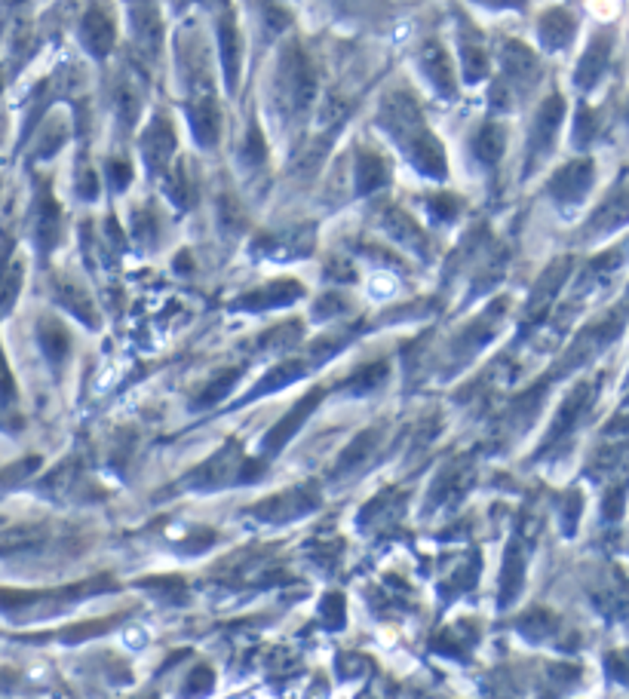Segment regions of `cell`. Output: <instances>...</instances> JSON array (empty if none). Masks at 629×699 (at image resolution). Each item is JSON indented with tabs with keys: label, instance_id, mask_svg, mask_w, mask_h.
<instances>
[{
	"label": "cell",
	"instance_id": "6",
	"mask_svg": "<svg viewBox=\"0 0 629 699\" xmlns=\"http://www.w3.org/2000/svg\"><path fill=\"white\" fill-rule=\"evenodd\" d=\"M500 62H504V83L516 86V90H531L534 83H538L540 77V62L538 55L531 53V49L525 47V43L519 40H510L504 43V53H500Z\"/></svg>",
	"mask_w": 629,
	"mask_h": 699
},
{
	"label": "cell",
	"instance_id": "25",
	"mask_svg": "<svg viewBox=\"0 0 629 699\" xmlns=\"http://www.w3.org/2000/svg\"><path fill=\"white\" fill-rule=\"evenodd\" d=\"M38 331H40V347H44L47 359L59 369V365L65 362L68 350H71V337H68L65 326H62L59 320H44Z\"/></svg>",
	"mask_w": 629,
	"mask_h": 699
},
{
	"label": "cell",
	"instance_id": "41",
	"mask_svg": "<svg viewBox=\"0 0 629 699\" xmlns=\"http://www.w3.org/2000/svg\"><path fill=\"white\" fill-rule=\"evenodd\" d=\"M145 586L151 592L169 598V601H184V595H188V589H184V583L178 576H154V580H145Z\"/></svg>",
	"mask_w": 629,
	"mask_h": 699
},
{
	"label": "cell",
	"instance_id": "47",
	"mask_svg": "<svg viewBox=\"0 0 629 699\" xmlns=\"http://www.w3.org/2000/svg\"><path fill=\"white\" fill-rule=\"evenodd\" d=\"M108 175H111V187L114 191H126L132 182V169L123 160H111L108 163Z\"/></svg>",
	"mask_w": 629,
	"mask_h": 699
},
{
	"label": "cell",
	"instance_id": "5",
	"mask_svg": "<svg viewBox=\"0 0 629 699\" xmlns=\"http://www.w3.org/2000/svg\"><path fill=\"white\" fill-rule=\"evenodd\" d=\"M319 507V491L317 485H298L292 491H283L270 500L259 503V516L270 518V522H285V518H298L310 509Z\"/></svg>",
	"mask_w": 629,
	"mask_h": 699
},
{
	"label": "cell",
	"instance_id": "18",
	"mask_svg": "<svg viewBox=\"0 0 629 699\" xmlns=\"http://www.w3.org/2000/svg\"><path fill=\"white\" fill-rule=\"evenodd\" d=\"M81 38H83V47L96 59H105L114 47V21L102 10H89L81 21Z\"/></svg>",
	"mask_w": 629,
	"mask_h": 699
},
{
	"label": "cell",
	"instance_id": "10",
	"mask_svg": "<svg viewBox=\"0 0 629 699\" xmlns=\"http://www.w3.org/2000/svg\"><path fill=\"white\" fill-rule=\"evenodd\" d=\"M421 68H424L427 81L433 83V90L439 92L442 98H455L457 77L452 71V62H448V53L439 47V43H427V47L421 49Z\"/></svg>",
	"mask_w": 629,
	"mask_h": 699
},
{
	"label": "cell",
	"instance_id": "55",
	"mask_svg": "<svg viewBox=\"0 0 629 699\" xmlns=\"http://www.w3.org/2000/svg\"><path fill=\"white\" fill-rule=\"evenodd\" d=\"M482 4H489V6H525V0H482Z\"/></svg>",
	"mask_w": 629,
	"mask_h": 699
},
{
	"label": "cell",
	"instance_id": "49",
	"mask_svg": "<svg viewBox=\"0 0 629 699\" xmlns=\"http://www.w3.org/2000/svg\"><path fill=\"white\" fill-rule=\"evenodd\" d=\"M457 209H461V203H457L455 197H436V200H430V212L436 215L439 221H448V218H455L457 215Z\"/></svg>",
	"mask_w": 629,
	"mask_h": 699
},
{
	"label": "cell",
	"instance_id": "13",
	"mask_svg": "<svg viewBox=\"0 0 629 699\" xmlns=\"http://www.w3.org/2000/svg\"><path fill=\"white\" fill-rule=\"evenodd\" d=\"M405 154H409V160L414 163V169L424 172L427 178H446V169H448L446 150H442L436 135H430V132L418 135V139L405 148Z\"/></svg>",
	"mask_w": 629,
	"mask_h": 699
},
{
	"label": "cell",
	"instance_id": "36",
	"mask_svg": "<svg viewBox=\"0 0 629 699\" xmlns=\"http://www.w3.org/2000/svg\"><path fill=\"white\" fill-rule=\"evenodd\" d=\"M38 240H40V249H44V251L53 249L55 240H59V206H55L49 197H44V212H40Z\"/></svg>",
	"mask_w": 629,
	"mask_h": 699
},
{
	"label": "cell",
	"instance_id": "26",
	"mask_svg": "<svg viewBox=\"0 0 629 699\" xmlns=\"http://www.w3.org/2000/svg\"><path fill=\"white\" fill-rule=\"evenodd\" d=\"M504 144H506V132H504V126H497V124H482L479 132L473 135V150L485 166H495L500 160Z\"/></svg>",
	"mask_w": 629,
	"mask_h": 699
},
{
	"label": "cell",
	"instance_id": "3",
	"mask_svg": "<svg viewBox=\"0 0 629 699\" xmlns=\"http://www.w3.org/2000/svg\"><path fill=\"white\" fill-rule=\"evenodd\" d=\"M592 182H596V163L574 160L556 172L553 182H549V193H553L562 206H577L586 193H590Z\"/></svg>",
	"mask_w": 629,
	"mask_h": 699
},
{
	"label": "cell",
	"instance_id": "33",
	"mask_svg": "<svg viewBox=\"0 0 629 699\" xmlns=\"http://www.w3.org/2000/svg\"><path fill=\"white\" fill-rule=\"evenodd\" d=\"M461 62H463V77L470 83L482 81L485 71H489V55H485V47H479V43H470V40L461 43Z\"/></svg>",
	"mask_w": 629,
	"mask_h": 699
},
{
	"label": "cell",
	"instance_id": "24",
	"mask_svg": "<svg viewBox=\"0 0 629 699\" xmlns=\"http://www.w3.org/2000/svg\"><path fill=\"white\" fill-rule=\"evenodd\" d=\"M384 184H387V163L371 150H362L360 160H356V191L375 193Z\"/></svg>",
	"mask_w": 629,
	"mask_h": 699
},
{
	"label": "cell",
	"instance_id": "23",
	"mask_svg": "<svg viewBox=\"0 0 629 699\" xmlns=\"http://www.w3.org/2000/svg\"><path fill=\"white\" fill-rule=\"evenodd\" d=\"M568 270H571V258H562L559 264H553V268L540 277V283L531 294V310H528L531 320H534V313H543V310H547V304L553 301V294L559 292V286L565 283V277H568Z\"/></svg>",
	"mask_w": 629,
	"mask_h": 699
},
{
	"label": "cell",
	"instance_id": "7",
	"mask_svg": "<svg viewBox=\"0 0 629 699\" xmlns=\"http://www.w3.org/2000/svg\"><path fill=\"white\" fill-rule=\"evenodd\" d=\"M323 396H326V390H313V393H307L304 399L298 402V405L292 408V412L285 414L283 421L276 423V427L268 432V439H264V445H261V448H264V454H276V451H280L283 445L289 442V439L295 436V432L304 427V423H307V417L313 414V408H317L319 402H323Z\"/></svg>",
	"mask_w": 629,
	"mask_h": 699
},
{
	"label": "cell",
	"instance_id": "39",
	"mask_svg": "<svg viewBox=\"0 0 629 699\" xmlns=\"http://www.w3.org/2000/svg\"><path fill=\"white\" fill-rule=\"evenodd\" d=\"M599 132V124H596V114L590 111L586 105H581V111H577V120H574V132H571V139H574L577 148H586L592 139H596Z\"/></svg>",
	"mask_w": 629,
	"mask_h": 699
},
{
	"label": "cell",
	"instance_id": "38",
	"mask_svg": "<svg viewBox=\"0 0 629 699\" xmlns=\"http://www.w3.org/2000/svg\"><path fill=\"white\" fill-rule=\"evenodd\" d=\"M344 608H347V601L341 592H328L323 598V604H319V619H323L326 629H341V626H344V619H347Z\"/></svg>",
	"mask_w": 629,
	"mask_h": 699
},
{
	"label": "cell",
	"instance_id": "4",
	"mask_svg": "<svg viewBox=\"0 0 629 699\" xmlns=\"http://www.w3.org/2000/svg\"><path fill=\"white\" fill-rule=\"evenodd\" d=\"M565 117V98L562 96H549L547 102L540 105L538 117H534V129H531V141H528V169L553 148V139L559 132V124Z\"/></svg>",
	"mask_w": 629,
	"mask_h": 699
},
{
	"label": "cell",
	"instance_id": "50",
	"mask_svg": "<svg viewBox=\"0 0 629 699\" xmlns=\"http://www.w3.org/2000/svg\"><path fill=\"white\" fill-rule=\"evenodd\" d=\"M216 684V675H212V669H206V666H200L194 675L188 678V690L191 694H206V690Z\"/></svg>",
	"mask_w": 629,
	"mask_h": 699
},
{
	"label": "cell",
	"instance_id": "2",
	"mask_svg": "<svg viewBox=\"0 0 629 699\" xmlns=\"http://www.w3.org/2000/svg\"><path fill=\"white\" fill-rule=\"evenodd\" d=\"M240 466H242V454L237 451V445L227 442L216 457L206 460L197 473H191L184 479V485H194L197 491H212V488H225L227 482L240 479Z\"/></svg>",
	"mask_w": 629,
	"mask_h": 699
},
{
	"label": "cell",
	"instance_id": "8",
	"mask_svg": "<svg viewBox=\"0 0 629 699\" xmlns=\"http://www.w3.org/2000/svg\"><path fill=\"white\" fill-rule=\"evenodd\" d=\"M130 19H132V34H135V47L154 59L157 49H160V13L151 0H130Z\"/></svg>",
	"mask_w": 629,
	"mask_h": 699
},
{
	"label": "cell",
	"instance_id": "46",
	"mask_svg": "<svg viewBox=\"0 0 629 699\" xmlns=\"http://www.w3.org/2000/svg\"><path fill=\"white\" fill-rule=\"evenodd\" d=\"M476 574H479V561L473 558L467 567H463V571H457V574H455V580H452V583H446V586H448V589H446V595L467 592V589L476 583Z\"/></svg>",
	"mask_w": 629,
	"mask_h": 699
},
{
	"label": "cell",
	"instance_id": "9",
	"mask_svg": "<svg viewBox=\"0 0 629 699\" xmlns=\"http://www.w3.org/2000/svg\"><path fill=\"white\" fill-rule=\"evenodd\" d=\"M173 150H175L173 126H169L163 117H154L151 126H148L145 135H141V157H145L148 169L163 172L169 166V157H173Z\"/></svg>",
	"mask_w": 629,
	"mask_h": 699
},
{
	"label": "cell",
	"instance_id": "32",
	"mask_svg": "<svg viewBox=\"0 0 629 699\" xmlns=\"http://www.w3.org/2000/svg\"><path fill=\"white\" fill-rule=\"evenodd\" d=\"M169 193H173V200L182 209L194 206L197 184L191 182V166L188 163H182V166H175V169H173V175H169Z\"/></svg>",
	"mask_w": 629,
	"mask_h": 699
},
{
	"label": "cell",
	"instance_id": "40",
	"mask_svg": "<svg viewBox=\"0 0 629 699\" xmlns=\"http://www.w3.org/2000/svg\"><path fill=\"white\" fill-rule=\"evenodd\" d=\"M240 157H242V163H249V166H259V163H264V157H268V144H264V135H261V129H259V126L249 129L246 144H242Z\"/></svg>",
	"mask_w": 629,
	"mask_h": 699
},
{
	"label": "cell",
	"instance_id": "17",
	"mask_svg": "<svg viewBox=\"0 0 629 699\" xmlns=\"http://www.w3.org/2000/svg\"><path fill=\"white\" fill-rule=\"evenodd\" d=\"M218 49H221V68H225V77H227V90L234 92L237 90V81H240L242 40H240V31H237V25H234L231 16L218 25Z\"/></svg>",
	"mask_w": 629,
	"mask_h": 699
},
{
	"label": "cell",
	"instance_id": "48",
	"mask_svg": "<svg viewBox=\"0 0 629 699\" xmlns=\"http://www.w3.org/2000/svg\"><path fill=\"white\" fill-rule=\"evenodd\" d=\"M338 310H347V301L341 298L338 292H328L326 298H319V304H317V320H328V316H335Z\"/></svg>",
	"mask_w": 629,
	"mask_h": 699
},
{
	"label": "cell",
	"instance_id": "1",
	"mask_svg": "<svg viewBox=\"0 0 629 699\" xmlns=\"http://www.w3.org/2000/svg\"><path fill=\"white\" fill-rule=\"evenodd\" d=\"M276 83H280L283 105L289 107L292 114H302L313 105V96H317V74H313V64L298 43L283 49Z\"/></svg>",
	"mask_w": 629,
	"mask_h": 699
},
{
	"label": "cell",
	"instance_id": "30",
	"mask_svg": "<svg viewBox=\"0 0 629 699\" xmlns=\"http://www.w3.org/2000/svg\"><path fill=\"white\" fill-rule=\"evenodd\" d=\"M114 105H117L120 124L130 129V126L135 124V117H139V111H141V96H139V90H135L130 81H123V83L117 86V92H114Z\"/></svg>",
	"mask_w": 629,
	"mask_h": 699
},
{
	"label": "cell",
	"instance_id": "42",
	"mask_svg": "<svg viewBox=\"0 0 629 699\" xmlns=\"http://www.w3.org/2000/svg\"><path fill=\"white\" fill-rule=\"evenodd\" d=\"M581 509H583L581 491H568V494H565V503H562V528H565V534H568V537L577 531V518H581Z\"/></svg>",
	"mask_w": 629,
	"mask_h": 699
},
{
	"label": "cell",
	"instance_id": "54",
	"mask_svg": "<svg viewBox=\"0 0 629 699\" xmlns=\"http://www.w3.org/2000/svg\"><path fill=\"white\" fill-rule=\"evenodd\" d=\"M353 672H362V660L356 657V662H350V657H341V675H353Z\"/></svg>",
	"mask_w": 629,
	"mask_h": 699
},
{
	"label": "cell",
	"instance_id": "19",
	"mask_svg": "<svg viewBox=\"0 0 629 699\" xmlns=\"http://www.w3.org/2000/svg\"><path fill=\"white\" fill-rule=\"evenodd\" d=\"M313 249V227H298L283 236H264L259 251L274 258H302Z\"/></svg>",
	"mask_w": 629,
	"mask_h": 699
},
{
	"label": "cell",
	"instance_id": "22",
	"mask_svg": "<svg viewBox=\"0 0 629 699\" xmlns=\"http://www.w3.org/2000/svg\"><path fill=\"white\" fill-rule=\"evenodd\" d=\"M384 230H387V234H390L396 243H403V246L414 249L418 255H427V236H424V230L414 225V221H412L405 212H399V209H390V212H384Z\"/></svg>",
	"mask_w": 629,
	"mask_h": 699
},
{
	"label": "cell",
	"instance_id": "52",
	"mask_svg": "<svg viewBox=\"0 0 629 699\" xmlns=\"http://www.w3.org/2000/svg\"><path fill=\"white\" fill-rule=\"evenodd\" d=\"M289 25V13L276 10V6H268V28L270 31H283Z\"/></svg>",
	"mask_w": 629,
	"mask_h": 699
},
{
	"label": "cell",
	"instance_id": "12",
	"mask_svg": "<svg viewBox=\"0 0 629 699\" xmlns=\"http://www.w3.org/2000/svg\"><path fill=\"white\" fill-rule=\"evenodd\" d=\"M626 221H629V178L605 200L602 206L596 209V215H592V221L586 230L596 234V236H602V234H611V230L624 227Z\"/></svg>",
	"mask_w": 629,
	"mask_h": 699
},
{
	"label": "cell",
	"instance_id": "51",
	"mask_svg": "<svg viewBox=\"0 0 629 699\" xmlns=\"http://www.w3.org/2000/svg\"><path fill=\"white\" fill-rule=\"evenodd\" d=\"M77 193H81L83 200L98 197V178L92 169H81V178H77Z\"/></svg>",
	"mask_w": 629,
	"mask_h": 699
},
{
	"label": "cell",
	"instance_id": "43",
	"mask_svg": "<svg viewBox=\"0 0 629 699\" xmlns=\"http://www.w3.org/2000/svg\"><path fill=\"white\" fill-rule=\"evenodd\" d=\"M605 669H608V675H611L614 681H620V684H626V687H629V647L608 653Z\"/></svg>",
	"mask_w": 629,
	"mask_h": 699
},
{
	"label": "cell",
	"instance_id": "27",
	"mask_svg": "<svg viewBox=\"0 0 629 699\" xmlns=\"http://www.w3.org/2000/svg\"><path fill=\"white\" fill-rule=\"evenodd\" d=\"M59 301H62V304H65L81 322H87V326H98V313H96V307H92V298H89L87 288H81V286H74V283H62V286H59Z\"/></svg>",
	"mask_w": 629,
	"mask_h": 699
},
{
	"label": "cell",
	"instance_id": "28",
	"mask_svg": "<svg viewBox=\"0 0 629 699\" xmlns=\"http://www.w3.org/2000/svg\"><path fill=\"white\" fill-rule=\"evenodd\" d=\"M516 626H519V632L525 638L543 641V638H549V635H556V632H559V617H556L553 610H547V608H534V610H528V614L522 617Z\"/></svg>",
	"mask_w": 629,
	"mask_h": 699
},
{
	"label": "cell",
	"instance_id": "15",
	"mask_svg": "<svg viewBox=\"0 0 629 699\" xmlns=\"http://www.w3.org/2000/svg\"><path fill=\"white\" fill-rule=\"evenodd\" d=\"M592 396H596V384H581V387H574V393H571L568 399L562 402L559 417H556L553 430H549V436H547V445H556L559 439H565L571 430H574V423L581 421V414L586 412V405L592 402Z\"/></svg>",
	"mask_w": 629,
	"mask_h": 699
},
{
	"label": "cell",
	"instance_id": "31",
	"mask_svg": "<svg viewBox=\"0 0 629 699\" xmlns=\"http://www.w3.org/2000/svg\"><path fill=\"white\" fill-rule=\"evenodd\" d=\"M304 362H285V365H280V369H274L268 374V378L261 380L259 387H255V393L249 396V399H255V396H264V393H274V390H280V387H285V384H292V380H298V378H304Z\"/></svg>",
	"mask_w": 629,
	"mask_h": 699
},
{
	"label": "cell",
	"instance_id": "20",
	"mask_svg": "<svg viewBox=\"0 0 629 699\" xmlns=\"http://www.w3.org/2000/svg\"><path fill=\"white\" fill-rule=\"evenodd\" d=\"M188 120H191V132L203 148H212L218 139V107L212 98H197L188 105Z\"/></svg>",
	"mask_w": 629,
	"mask_h": 699
},
{
	"label": "cell",
	"instance_id": "53",
	"mask_svg": "<svg viewBox=\"0 0 629 699\" xmlns=\"http://www.w3.org/2000/svg\"><path fill=\"white\" fill-rule=\"evenodd\" d=\"M611 432H629V414H617L611 423L605 427V436H611Z\"/></svg>",
	"mask_w": 629,
	"mask_h": 699
},
{
	"label": "cell",
	"instance_id": "29",
	"mask_svg": "<svg viewBox=\"0 0 629 699\" xmlns=\"http://www.w3.org/2000/svg\"><path fill=\"white\" fill-rule=\"evenodd\" d=\"M240 374H242V369H227V371H221L218 378L212 380V384L197 396V408L218 405V402L234 390V384H237V380H240Z\"/></svg>",
	"mask_w": 629,
	"mask_h": 699
},
{
	"label": "cell",
	"instance_id": "14",
	"mask_svg": "<svg viewBox=\"0 0 629 699\" xmlns=\"http://www.w3.org/2000/svg\"><path fill=\"white\" fill-rule=\"evenodd\" d=\"M608 59H611V34H596L586 47L581 64H577V74H574V83L581 90H592L599 83V77L605 74L608 68Z\"/></svg>",
	"mask_w": 629,
	"mask_h": 699
},
{
	"label": "cell",
	"instance_id": "44",
	"mask_svg": "<svg viewBox=\"0 0 629 699\" xmlns=\"http://www.w3.org/2000/svg\"><path fill=\"white\" fill-rule=\"evenodd\" d=\"M218 215H221V227L231 230V234H240V230L246 227V218H242L240 206L234 203L231 197H225V200L218 203Z\"/></svg>",
	"mask_w": 629,
	"mask_h": 699
},
{
	"label": "cell",
	"instance_id": "11",
	"mask_svg": "<svg viewBox=\"0 0 629 699\" xmlns=\"http://www.w3.org/2000/svg\"><path fill=\"white\" fill-rule=\"evenodd\" d=\"M304 294L302 283H295V279H274V283H268L264 288H255V292H249L246 298H240L234 307H242V310H270V307H285L292 304V301H298Z\"/></svg>",
	"mask_w": 629,
	"mask_h": 699
},
{
	"label": "cell",
	"instance_id": "56",
	"mask_svg": "<svg viewBox=\"0 0 629 699\" xmlns=\"http://www.w3.org/2000/svg\"><path fill=\"white\" fill-rule=\"evenodd\" d=\"M626 120H629V105H626Z\"/></svg>",
	"mask_w": 629,
	"mask_h": 699
},
{
	"label": "cell",
	"instance_id": "45",
	"mask_svg": "<svg viewBox=\"0 0 629 699\" xmlns=\"http://www.w3.org/2000/svg\"><path fill=\"white\" fill-rule=\"evenodd\" d=\"M624 503H626V485H614L611 491L605 494V503H602V513L608 522H617L624 516Z\"/></svg>",
	"mask_w": 629,
	"mask_h": 699
},
{
	"label": "cell",
	"instance_id": "21",
	"mask_svg": "<svg viewBox=\"0 0 629 699\" xmlns=\"http://www.w3.org/2000/svg\"><path fill=\"white\" fill-rule=\"evenodd\" d=\"M522 583H525V556H522L519 543H513L506 550V558H504V571H500V608L513 604L522 592Z\"/></svg>",
	"mask_w": 629,
	"mask_h": 699
},
{
	"label": "cell",
	"instance_id": "35",
	"mask_svg": "<svg viewBox=\"0 0 629 699\" xmlns=\"http://www.w3.org/2000/svg\"><path fill=\"white\" fill-rule=\"evenodd\" d=\"M375 436H378L375 430H369V432H362V436H356L353 442H350V448H347L344 454H341L338 470H335V475H338V473H347V470H353L356 464H362V460L369 457L371 445H375Z\"/></svg>",
	"mask_w": 629,
	"mask_h": 699
},
{
	"label": "cell",
	"instance_id": "16",
	"mask_svg": "<svg viewBox=\"0 0 629 699\" xmlns=\"http://www.w3.org/2000/svg\"><path fill=\"white\" fill-rule=\"evenodd\" d=\"M538 34H540V43L547 49H565L577 34V21L571 16L568 10L562 6H553L540 16V25H538Z\"/></svg>",
	"mask_w": 629,
	"mask_h": 699
},
{
	"label": "cell",
	"instance_id": "37",
	"mask_svg": "<svg viewBox=\"0 0 629 699\" xmlns=\"http://www.w3.org/2000/svg\"><path fill=\"white\" fill-rule=\"evenodd\" d=\"M19 288H22V264H13L6 273H0V316H6L13 310L19 298Z\"/></svg>",
	"mask_w": 629,
	"mask_h": 699
},
{
	"label": "cell",
	"instance_id": "34",
	"mask_svg": "<svg viewBox=\"0 0 629 699\" xmlns=\"http://www.w3.org/2000/svg\"><path fill=\"white\" fill-rule=\"evenodd\" d=\"M387 378H390L387 362H371L360 374H353V378L347 380V390L350 393H371V390H378Z\"/></svg>",
	"mask_w": 629,
	"mask_h": 699
}]
</instances>
